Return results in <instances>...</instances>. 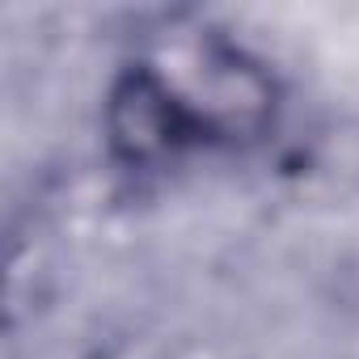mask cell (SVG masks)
Here are the masks:
<instances>
[{"label":"cell","instance_id":"obj_1","mask_svg":"<svg viewBox=\"0 0 359 359\" xmlns=\"http://www.w3.org/2000/svg\"><path fill=\"white\" fill-rule=\"evenodd\" d=\"M106 131L123 161L156 165L208 135V123L169 76H161L152 64H140L114 85L106 106Z\"/></svg>","mask_w":359,"mask_h":359}]
</instances>
